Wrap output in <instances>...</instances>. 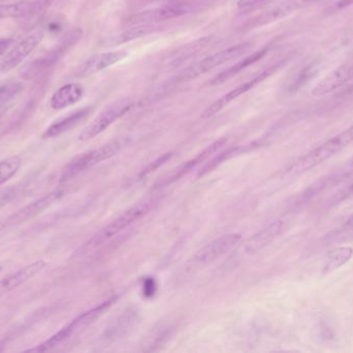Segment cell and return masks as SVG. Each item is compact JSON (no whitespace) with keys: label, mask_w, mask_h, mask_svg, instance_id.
I'll list each match as a JSON object with an SVG mask.
<instances>
[{"label":"cell","mask_w":353,"mask_h":353,"mask_svg":"<svg viewBox=\"0 0 353 353\" xmlns=\"http://www.w3.org/2000/svg\"><path fill=\"white\" fill-rule=\"evenodd\" d=\"M252 47L253 44L251 41H244V43L238 44V45L232 46V47L211 54L203 59L187 66L175 77L168 80L170 86L172 88H175L178 85L189 82V81L193 80L201 75L210 72V70H214V68H218V66H222V64H226L230 60L241 57L247 52L250 51Z\"/></svg>","instance_id":"6da1fadb"},{"label":"cell","mask_w":353,"mask_h":353,"mask_svg":"<svg viewBox=\"0 0 353 353\" xmlns=\"http://www.w3.org/2000/svg\"><path fill=\"white\" fill-rule=\"evenodd\" d=\"M353 142V124L350 128L332 137L329 140L323 142L319 146L315 147L306 155L296 160L288 169V174H301L321 164L325 163L334 155L343 151L348 145Z\"/></svg>","instance_id":"7a4b0ae2"},{"label":"cell","mask_w":353,"mask_h":353,"mask_svg":"<svg viewBox=\"0 0 353 353\" xmlns=\"http://www.w3.org/2000/svg\"><path fill=\"white\" fill-rule=\"evenodd\" d=\"M82 37V29L74 28L68 31L43 55L35 58L34 60L23 66L20 70L21 77L25 80H32L37 78L60 61L61 58L80 41Z\"/></svg>","instance_id":"3957f363"},{"label":"cell","mask_w":353,"mask_h":353,"mask_svg":"<svg viewBox=\"0 0 353 353\" xmlns=\"http://www.w3.org/2000/svg\"><path fill=\"white\" fill-rule=\"evenodd\" d=\"M115 300L116 298H110L107 302L101 303V305L95 307V308L83 313L80 316L74 319L70 325H66L63 329L60 330L58 333H56L55 335L52 336L47 341L39 344L37 347L27 350V352H47L54 350V348L59 346L60 344L68 341L72 336L86 329L91 323H94L110 306H112V304L115 302Z\"/></svg>","instance_id":"277c9868"},{"label":"cell","mask_w":353,"mask_h":353,"mask_svg":"<svg viewBox=\"0 0 353 353\" xmlns=\"http://www.w3.org/2000/svg\"><path fill=\"white\" fill-rule=\"evenodd\" d=\"M288 61H290V57L282 58L279 61L275 62V64H273L272 66H268L265 70H261L259 75L253 77L250 80H248L247 82H244L243 84L239 85L236 88L228 91V93L222 95L221 97L216 99L211 106H209V107L203 112V114H201V118H203V120H208V118L213 117L214 115L219 113L221 110H223L226 106L230 105V104L232 103V102H234V99H236L239 97H241V95L248 93L249 90L254 88L257 85L261 84V83L263 82V81H265V79L270 78L272 75L275 74L276 72L281 70V68H283Z\"/></svg>","instance_id":"5b68a950"},{"label":"cell","mask_w":353,"mask_h":353,"mask_svg":"<svg viewBox=\"0 0 353 353\" xmlns=\"http://www.w3.org/2000/svg\"><path fill=\"white\" fill-rule=\"evenodd\" d=\"M151 202H143L137 204L136 207L126 211L121 216L114 220L109 225L97 232L93 236L86 244L84 245V250H93V249L99 248L101 245L109 242L114 236H117L120 232L123 231L125 228L130 227L134 222L140 220L141 218L146 216L151 209Z\"/></svg>","instance_id":"8992f818"},{"label":"cell","mask_w":353,"mask_h":353,"mask_svg":"<svg viewBox=\"0 0 353 353\" xmlns=\"http://www.w3.org/2000/svg\"><path fill=\"white\" fill-rule=\"evenodd\" d=\"M123 145L124 140H122V139L114 140L99 147V149H93V151L79 155L66 166L65 170H64L61 176V182H66V180L78 175L81 172L90 169L91 167L97 165L101 162L114 157L123 147Z\"/></svg>","instance_id":"52a82bcc"},{"label":"cell","mask_w":353,"mask_h":353,"mask_svg":"<svg viewBox=\"0 0 353 353\" xmlns=\"http://www.w3.org/2000/svg\"><path fill=\"white\" fill-rule=\"evenodd\" d=\"M134 102L130 97L118 99L105 107L79 135V140L88 141L107 130L110 126L123 117L134 107Z\"/></svg>","instance_id":"ba28073f"},{"label":"cell","mask_w":353,"mask_h":353,"mask_svg":"<svg viewBox=\"0 0 353 353\" xmlns=\"http://www.w3.org/2000/svg\"><path fill=\"white\" fill-rule=\"evenodd\" d=\"M241 238L242 236L240 233L225 234L216 238L195 253L194 256L189 261V267L192 269L207 267L210 263L230 252L240 242Z\"/></svg>","instance_id":"9c48e42d"},{"label":"cell","mask_w":353,"mask_h":353,"mask_svg":"<svg viewBox=\"0 0 353 353\" xmlns=\"http://www.w3.org/2000/svg\"><path fill=\"white\" fill-rule=\"evenodd\" d=\"M43 35H45V32L43 29H37V30L29 33L24 39H21L4 55L3 59L0 62V70L2 72H8L22 64L43 41Z\"/></svg>","instance_id":"30bf717a"},{"label":"cell","mask_w":353,"mask_h":353,"mask_svg":"<svg viewBox=\"0 0 353 353\" xmlns=\"http://www.w3.org/2000/svg\"><path fill=\"white\" fill-rule=\"evenodd\" d=\"M128 56V52L125 50L95 54V55L89 57L86 61L83 62L80 66H78V68L72 74V77H74V78H85V77L92 76L97 73L101 72V70L122 61Z\"/></svg>","instance_id":"8fae6325"},{"label":"cell","mask_w":353,"mask_h":353,"mask_svg":"<svg viewBox=\"0 0 353 353\" xmlns=\"http://www.w3.org/2000/svg\"><path fill=\"white\" fill-rule=\"evenodd\" d=\"M62 196H63V191L60 190V189L49 193L43 198L37 199L34 202L26 205L14 215L10 216L6 221V225L12 227V226L20 225V224L25 223V222L30 221L31 219L43 213L48 207H51L55 201L61 198Z\"/></svg>","instance_id":"7c38bea8"},{"label":"cell","mask_w":353,"mask_h":353,"mask_svg":"<svg viewBox=\"0 0 353 353\" xmlns=\"http://www.w3.org/2000/svg\"><path fill=\"white\" fill-rule=\"evenodd\" d=\"M353 80V62L344 64L330 73L312 89L313 97H325Z\"/></svg>","instance_id":"4fadbf2b"},{"label":"cell","mask_w":353,"mask_h":353,"mask_svg":"<svg viewBox=\"0 0 353 353\" xmlns=\"http://www.w3.org/2000/svg\"><path fill=\"white\" fill-rule=\"evenodd\" d=\"M54 0H32L0 4V19L29 18L45 12Z\"/></svg>","instance_id":"5bb4252c"},{"label":"cell","mask_w":353,"mask_h":353,"mask_svg":"<svg viewBox=\"0 0 353 353\" xmlns=\"http://www.w3.org/2000/svg\"><path fill=\"white\" fill-rule=\"evenodd\" d=\"M302 4H304L303 3V0H288V1L276 6V8L267 10V12H261L259 16L247 21L243 25L242 30L248 31L251 30V29L259 28V27H263L265 25L270 24V23L275 22V21L288 16L290 12L300 8Z\"/></svg>","instance_id":"9a60e30c"},{"label":"cell","mask_w":353,"mask_h":353,"mask_svg":"<svg viewBox=\"0 0 353 353\" xmlns=\"http://www.w3.org/2000/svg\"><path fill=\"white\" fill-rule=\"evenodd\" d=\"M46 263L43 260H37L31 265H26L23 269H19L16 273L3 278L0 281V298L6 296L8 292L18 288L19 286L28 281L31 278L43 271L45 269Z\"/></svg>","instance_id":"2e32d148"},{"label":"cell","mask_w":353,"mask_h":353,"mask_svg":"<svg viewBox=\"0 0 353 353\" xmlns=\"http://www.w3.org/2000/svg\"><path fill=\"white\" fill-rule=\"evenodd\" d=\"M268 50H269L268 47L261 48L259 51L253 52L252 54L243 58V59H241L240 61L236 62V64L228 66L225 70H222L219 74L216 75L214 78H212L209 82L210 85H212V86H218V85L223 84L226 81L234 78V76L240 74L241 72L246 70L249 66L256 64L261 58L265 57V54L268 53Z\"/></svg>","instance_id":"e0dca14e"},{"label":"cell","mask_w":353,"mask_h":353,"mask_svg":"<svg viewBox=\"0 0 353 353\" xmlns=\"http://www.w3.org/2000/svg\"><path fill=\"white\" fill-rule=\"evenodd\" d=\"M282 229H283V222L282 221H274L265 227L261 228L254 236L249 238L246 247H245L246 252L248 254H255V253L263 250L279 236Z\"/></svg>","instance_id":"ac0fdd59"},{"label":"cell","mask_w":353,"mask_h":353,"mask_svg":"<svg viewBox=\"0 0 353 353\" xmlns=\"http://www.w3.org/2000/svg\"><path fill=\"white\" fill-rule=\"evenodd\" d=\"M91 108H82V109L77 110L68 115L63 116L59 120H55L53 124H50L49 128L43 132V139H52L59 137L60 135L68 132V131L78 126L83 122L87 116L90 114Z\"/></svg>","instance_id":"d6986e66"},{"label":"cell","mask_w":353,"mask_h":353,"mask_svg":"<svg viewBox=\"0 0 353 353\" xmlns=\"http://www.w3.org/2000/svg\"><path fill=\"white\" fill-rule=\"evenodd\" d=\"M84 88L77 83H68L58 88L52 95L50 105L54 110H62L80 102Z\"/></svg>","instance_id":"ffe728a7"},{"label":"cell","mask_w":353,"mask_h":353,"mask_svg":"<svg viewBox=\"0 0 353 353\" xmlns=\"http://www.w3.org/2000/svg\"><path fill=\"white\" fill-rule=\"evenodd\" d=\"M228 139L221 138L219 140L215 141V142L212 143L211 145L207 147V149H203L199 155L194 158V159L191 160V161L187 162L184 165L181 166L180 168L176 170L175 172L171 174V175L168 178L167 180L163 182V186H165V184H172L173 182H176L179 178H182L185 174L188 173L189 171L193 169V168L196 167L199 164L205 162V160L209 159L211 155H213L216 151H219L224 144H225Z\"/></svg>","instance_id":"44dd1931"},{"label":"cell","mask_w":353,"mask_h":353,"mask_svg":"<svg viewBox=\"0 0 353 353\" xmlns=\"http://www.w3.org/2000/svg\"><path fill=\"white\" fill-rule=\"evenodd\" d=\"M211 41V37H201V39L183 46L178 51L174 52L172 54L171 60L168 64V66H169L168 68L175 70L179 66H183L185 62L188 61L189 59L196 56L201 50L205 49Z\"/></svg>","instance_id":"7402d4cb"},{"label":"cell","mask_w":353,"mask_h":353,"mask_svg":"<svg viewBox=\"0 0 353 353\" xmlns=\"http://www.w3.org/2000/svg\"><path fill=\"white\" fill-rule=\"evenodd\" d=\"M137 313L134 311H126L111 327L103 333V340L107 342H115L128 335L137 323Z\"/></svg>","instance_id":"603a6c76"},{"label":"cell","mask_w":353,"mask_h":353,"mask_svg":"<svg viewBox=\"0 0 353 353\" xmlns=\"http://www.w3.org/2000/svg\"><path fill=\"white\" fill-rule=\"evenodd\" d=\"M161 23H147V24L132 25L130 28L126 29L121 35L116 37L113 39L115 45L119 44L128 43V41H136V39H142L147 35L161 31Z\"/></svg>","instance_id":"cb8c5ba5"},{"label":"cell","mask_w":353,"mask_h":353,"mask_svg":"<svg viewBox=\"0 0 353 353\" xmlns=\"http://www.w3.org/2000/svg\"><path fill=\"white\" fill-rule=\"evenodd\" d=\"M353 249L350 247H339L327 253L323 274L333 273L345 265L352 258Z\"/></svg>","instance_id":"d4e9b609"},{"label":"cell","mask_w":353,"mask_h":353,"mask_svg":"<svg viewBox=\"0 0 353 353\" xmlns=\"http://www.w3.org/2000/svg\"><path fill=\"white\" fill-rule=\"evenodd\" d=\"M319 68V61H312L310 62V64H307L306 66H304V68L299 72V74L296 75V78L292 81V84H290V93H296L299 89L302 88L304 85H306L307 83H308L309 81L314 77V75L316 74Z\"/></svg>","instance_id":"484cf974"},{"label":"cell","mask_w":353,"mask_h":353,"mask_svg":"<svg viewBox=\"0 0 353 353\" xmlns=\"http://www.w3.org/2000/svg\"><path fill=\"white\" fill-rule=\"evenodd\" d=\"M21 165L22 160L17 155L0 161V187L8 182L19 171Z\"/></svg>","instance_id":"4316f807"},{"label":"cell","mask_w":353,"mask_h":353,"mask_svg":"<svg viewBox=\"0 0 353 353\" xmlns=\"http://www.w3.org/2000/svg\"><path fill=\"white\" fill-rule=\"evenodd\" d=\"M23 90H24V86L22 83L12 82L1 85L0 86V108L18 97Z\"/></svg>","instance_id":"83f0119b"},{"label":"cell","mask_w":353,"mask_h":353,"mask_svg":"<svg viewBox=\"0 0 353 353\" xmlns=\"http://www.w3.org/2000/svg\"><path fill=\"white\" fill-rule=\"evenodd\" d=\"M240 151L241 147H234V149H228V151L220 153V155H218L213 161L210 162L209 164H207V165L203 167V171H201L199 175H203V174L208 173V172L211 171L214 168L217 167V166L219 165V164H221L222 162L230 159V158L234 157V155L240 153Z\"/></svg>","instance_id":"f1b7e54d"},{"label":"cell","mask_w":353,"mask_h":353,"mask_svg":"<svg viewBox=\"0 0 353 353\" xmlns=\"http://www.w3.org/2000/svg\"><path fill=\"white\" fill-rule=\"evenodd\" d=\"M270 0H239L236 8L242 14H248L257 8H263Z\"/></svg>","instance_id":"f546056e"},{"label":"cell","mask_w":353,"mask_h":353,"mask_svg":"<svg viewBox=\"0 0 353 353\" xmlns=\"http://www.w3.org/2000/svg\"><path fill=\"white\" fill-rule=\"evenodd\" d=\"M172 157H173V153H165V155H161V157L159 158L157 161L151 163L150 165H149L148 167H147L146 169L141 173V176L147 175V174L151 173V172L154 171V170H157V168L161 167V166L165 165V164L167 163Z\"/></svg>","instance_id":"4dcf8cb0"},{"label":"cell","mask_w":353,"mask_h":353,"mask_svg":"<svg viewBox=\"0 0 353 353\" xmlns=\"http://www.w3.org/2000/svg\"><path fill=\"white\" fill-rule=\"evenodd\" d=\"M14 194H16L14 189H8V190L3 191V192H0V207L8 204L14 198Z\"/></svg>","instance_id":"1f68e13d"},{"label":"cell","mask_w":353,"mask_h":353,"mask_svg":"<svg viewBox=\"0 0 353 353\" xmlns=\"http://www.w3.org/2000/svg\"><path fill=\"white\" fill-rule=\"evenodd\" d=\"M14 44V39L8 37H0V56L6 55Z\"/></svg>","instance_id":"d6a6232c"},{"label":"cell","mask_w":353,"mask_h":353,"mask_svg":"<svg viewBox=\"0 0 353 353\" xmlns=\"http://www.w3.org/2000/svg\"><path fill=\"white\" fill-rule=\"evenodd\" d=\"M353 0H339L336 3V10H343V8H348V6H352Z\"/></svg>","instance_id":"836d02e7"},{"label":"cell","mask_w":353,"mask_h":353,"mask_svg":"<svg viewBox=\"0 0 353 353\" xmlns=\"http://www.w3.org/2000/svg\"><path fill=\"white\" fill-rule=\"evenodd\" d=\"M344 227L348 228V229H352V228H353V215L350 216V217L348 218L347 221H346V223L344 224Z\"/></svg>","instance_id":"e575fe53"},{"label":"cell","mask_w":353,"mask_h":353,"mask_svg":"<svg viewBox=\"0 0 353 353\" xmlns=\"http://www.w3.org/2000/svg\"><path fill=\"white\" fill-rule=\"evenodd\" d=\"M315 1V0H303V3H308V2Z\"/></svg>","instance_id":"d590c367"},{"label":"cell","mask_w":353,"mask_h":353,"mask_svg":"<svg viewBox=\"0 0 353 353\" xmlns=\"http://www.w3.org/2000/svg\"><path fill=\"white\" fill-rule=\"evenodd\" d=\"M1 269H2V267H0V271H1Z\"/></svg>","instance_id":"8d00e7d4"}]
</instances>
